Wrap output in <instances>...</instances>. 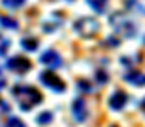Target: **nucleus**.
I'll list each match as a JSON object with an SVG mask.
<instances>
[{"label":"nucleus","instance_id":"20e7f679","mask_svg":"<svg viewBox=\"0 0 145 127\" xmlns=\"http://www.w3.org/2000/svg\"><path fill=\"white\" fill-rule=\"evenodd\" d=\"M40 82L46 85L47 88H51V90H54V91H64V88H66V85L64 82L57 76V75H54V73H51V71H44V73H40Z\"/></svg>","mask_w":145,"mask_h":127},{"label":"nucleus","instance_id":"2eb2a0df","mask_svg":"<svg viewBox=\"0 0 145 127\" xmlns=\"http://www.w3.org/2000/svg\"><path fill=\"white\" fill-rule=\"evenodd\" d=\"M5 127H25V124L19 119V117H8V120H7V126Z\"/></svg>","mask_w":145,"mask_h":127},{"label":"nucleus","instance_id":"9d476101","mask_svg":"<svg viewBox=\"0 0 145 127\" xmlns=\"http://www.w3.org/2000/svg\"><path fill=\"white\" fill-rule=\"evenodd\" d=\"M20 46L24 49H27V51H36L37 46H39V41H37L36 38H24L20 41Z\"/></svg>","mask_w":145,"mask_h":127},{"label":"nucleus","instance_id":"0eeeda50","mask_svg":"<svg viewBox=\"0 0 145 127\" xmlns=\"http://www.w3.org/2000/svg\"><path fill=\"white\" fill-rule=\"evenodd\" d=\"M40 63L46 64V66H49V68H59V66L63 64V59H61V56H59L56 51L49 49V51H46V53L40 56Z\"/></svg>","mask_w":145,"mask_h":127},{"label":"nucleus","instance_id":"4468645a","mask_svg":"<svg viewBox=\"0 0 145 127\" xmlns=\"http://www.w3.org/2000/svg\"><path fill=\"white\" fill-rule=\"evenodd\" d=\"M51 120H52V114H51V112H42V114L36 119V122H37V124H40V126L49 124Z\"/></svg>","mask_w":145,"mask_h":127},{"label":"nucleus","instance_id":"dca6fc26","mask_svg":"<svg viewBox=\"0 0 145 127\" xmlns=\"http://www.w3.org/2000/svg\"><path fill=\"white\" fill-rule=\"evenodd\" d=\"M8 46H10V41H8L5 36H2V34H0V56H3V54L7 53Z\"/></svg>","mask_w":145,"mask_h":127},{"label":"nucleus","instance_id":"f3484780","mask_svg":"<svg viewBox=\"0 0 145 127\" xmlns=\"http://www.w3.org/2000/svg\"><path fill=\"white\" fill-rule=\"evenodd\" d=\"M78 86H81V88H83L81 91H84V93H91V85H88L86 82H83V80H81V82L78 83Z\"/></svg>","mask_w":145,"mask_h":127},{"label":"nucleus","instance_id":"f257e3e1","mask_svg":"<svg viewBox=\"0 0 145 127\" xmlns=\"http://www.w3.org/2000/svg\"><path fill=\"white\" fill-rule=\"evenodd\" d=\"M12 95L17 98L19 107L24 112L31 110L32 107H36V105H39L42 102V95L32 86H14Z\"/></svg>","mask_w":145,"mask_h":127},{"label":"nucleus","instance_id":"6e6552de","mask_svg":"<svg viewBox=\"0 0 145 127\" xmlns=\"http://www.w3.org/2000/svg\"><path fill=\"white\" fill-rule=\"evenodd\" d=\"M127 100H128V95H127L125 91H121V90H116V91L110 97V107H111L113 110H121V109L125 107Z\"/></svg>","mask_w":145,"mask_h":127},{"label":"nucleus","instance_id":"aec40b11","mask_svg":"<svg viewBox=\"0 0 145 127\" xmlns=\"http://www.w3.org/2000/svg\"><path fill=\"white\" fill-rule=\"evenodd\" d=\"M5 86V80H3V76H2V73H0V90Z\"/></svg>","mask_w":145,"mask_h":127},{"label":"nucleus","instance_id":"7ed1b4c3","mask_svg":"<svg viewBox=\"0 0 145 127\" xmlns=\"http://www.w3.org/2000/svg\"><path fill=\"white\" fill-rule=\"evenodd\" d=\"M98 22L95 19H89V17H83L79 20H76L74 24V31L81 36V38H93L96 32H98Z\"/></svg>","mask_w":145,"mask_h":127},{"label":"nucleus","instance_id":"9b49d317","mask_svg":"<svg viewBox=\"0 0 145 127\" xmlns=\"http://www.w3.org/2000/svg\"><path fill=\"white\" fill-rule=\"evenodd\" d=\"M25 0H2V5L3 9H8V10H17L19 7L24 5Z\"/></svg>","mask_w":145,"mask_h":127},{"label":"nucleus","instance_id":"1a4fd4ad","mask_svg":"<svg viewBox=\"0 0 145 127\" xmlns=\"http://www.w3.org/2000/svg\"><path fill=\"white\" fill-rule=\"evenodd\" d=\"M125 82L130 85H135V86H144L145 85V75L144 73H138V71H132L128 75H125Z\"/></svg>","mask_w":145,"mask_h":127},{"label":"nucleus","instance_id":"f03ea898","mask_svg":"<svg viewBox=\"0 0 145 127\" xmlns=\"http://www.w3.org/2000/svg\"><path fill=\"white\" fill-rule=\"evenodd\" d=\"M110 22H111V26L115 27V31H116L118 34L125 36V38H133L135 32H137L135 24H133L128 17H125L123 14H113L111 19H110Z\"/></svg>","mask_w":145,"mask_h":127},{"label":"nucleus","instance_id":"ddd939ff","mask_svg":"<svg viewBox=\"0 0 145 127\" xmlns=\"http://www.w3.org/2000/svg\"><path fill=\"white\" fill-rule=\"evenodd\" d=\"M0 26L8 27V29H17V22L8 19V17H5V15H0Z\"/></svg>","mask_w":145,"mask_h":127},{"label":"nucleus","instance_id":"f8f14e48","mask_svg":"<svg viewBox=\"0 0 145 127\" xmlns=\"http://www.w3.org/2000/svg\"><path fill=\"white\" fill-rule=\"evenodd\" d=\"M98 14H103L105 12V0H86Z\"/></svg>","mask_w":145,"mask_h":127},{"label":"nucleus","instance_id":"412c9836","mask_svg":"<svg viewBox=\"0 0 145 127\" xmlns=\"http://www.w3.org/2000/svg\"><path fill=\"white\" fill-rule=\"evenodd\" d=\"M142 109H145V98L142 100Z\"/></svg>","mask_w":145,"mask_h":127},{"label":"nucleus","instance_id":"423d86ee","mask_svg":"<svg viewBox=\"0 0 145 127\" xmlns=\"http://www.w3.org/2000/svg\"><path fill=\"white\" fill-rule=\"evenodd\" d=\"M71 110H72V119L76 122H84L86 120V117H88V107H86V103H84L83 98H76L72 102Z\"/></svg>","mask_w":145,"mask_h":127},{"label":"nucleus","instance_id":"39448f33","mask_svg":"<svg viewBox=\"0 0 145 127\" xmlns=\"http://www.w3.org/2000/svg\"><path fill=\"white\" fill-rule=\"evenodd\" d=\"M7 68L15 73H27L31 70V63H29V59H25L22 56H14L7 61Z\"/></svg>","mask_w":145,"mask_h":127},{"label":"nucleus","instance_id":"a211bd4d","mask_svg":"<svg viewBox=\"0 0 145 127\" xmlns=\"http://www.w3.org/2000/svg\"><path fill=\"white\" fill-rule=\"evenodd\" d=\"M98 82H100V83H106V82H108L106 73H101V71H100V73H98Z\"/></svg>","mask_w":145,"mask_h":127},{"label":"nucleus","instance_id":"6ab92c4d","mask_svg":"<svg viewBox=\"0 0 145 127\" xmlns=\"http://www.w3.org/2000/svg\"><path fill=\"white\" fill-rule=\"evenodd\" d=\"M0 110H3V112H7V110H8V105H7L3 100H0Z\"/></svg>","mask_w":145,"mask_h":127}]
</instances>
